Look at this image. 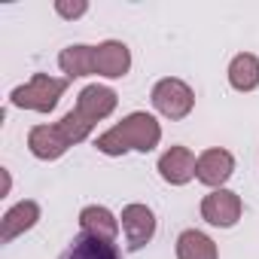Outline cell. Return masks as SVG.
I'll return each instance as SVG.
<instances>
[{
  "instance_id": "ac0fdd59",
  "label": "cell",
  "mask_w": 259,
  "mask_h": 259,
  "mask_svg": "<svg viewBox=\"0 0 259 259\" xmlns=\"http://www.w3.org/2000/svg\"><path fill=\"white\" fill-rule=\"evenodd\" d=\"M85 10H89L85 0H76V4H64V0H58V4H55V13L64 16V19H79Z\"/></svg>"
},
{
  "instance_id": "5bb4252c",
  "label": "cell",
  "mask_w": 259,
  "mask_h": 259,
  "mask_svg": "<svg viewBox=\"0 0 259 259\" xmlns=\"http://www.w3.org/2000/svg\"><path fill=\"white\" fill-rule=\"evenodd\" d=\"M58 64H61V70L67 73V79L98 73L95 46H67V49H61V55H58Z\"/></svg>"
},
{
  "instance_id": "e0dca14e",
  "label": "cell",
  "mask_w": 259,
  "mask_h": 259,
  "mask_svg": "<svg viewBox=\"0 0 259 259\" xmlns=\"http://www.w3.org/2000/svg\"><path fill=\"white\" fill-rule=\"evenodd\" d=\"M58 128L64 132V138H67V141H70V147H73V144H82V141L92 135V128H95V125H92V122H85L76 110H70V113H64V116H61Z\"/></svg>"
},
{
  "instance_id": "9a60e30c",
  "label": "cell",
  "mask_w": 259,
  "mask_h": 259,
  "mask_svg": "<svg viewBox=\"0 0 259 259\" xmlns=\"http://www.w3.org/2000/svg\"><path fill=\"white\" fill-rule=\"evenodd\" d=\"M229 82L238 92H253L259 85V58L250 52H241L229 64Z\"/></svg>"
},
{
  "instance_id": "5b68a950",
  "label": "cell",
  "mask_w": 259,
  "mask_h": 259,
  "mask_svg": "<svg viewBox=\"0 0 259 259\" xmlns=\"http://www.w3.org/2000/svg\"><path fill=\"white\" fill-rule=\"evenodd\" d=\"M122 232L128 241V250H141L156 235V217L147 204H128L122 210Z\"/></svg>"
},
{
  "instance_id": "9c48e42d",
  "label": "cell",
  "mask_w": 259,
  "mask_h": 259,
  "mask_svg": "<svg viewBox=\"0 0 259 259\" xmlns=\"http://www.w3.org/2000/svg\"><path fill=\"white\" fill-rule=\"evenodd\" d=\"M195 165H198V159H195L186 147H171V150L159 159V174H162L165 183L183 186V183H189V180L195 177Z\"/></svg>"
},
{
  "instance_id": "7c38bea8",
  "label": "cell",
  "mask_w": 259,
  "mask_h": 259,
  "mask_svg": "<svg viewBox=\"0 0 259 259\" xmlns=\"http://www.w3.org/2000/svg\"><path fill=\"white\" fill-rule=\"evenodd\" d=\"M58 259H122V256H119V250H116L113 241H101L95 235L79 232Z\"/></svg>"
},
{
  "instance_id": "7a4b0ae2",
  "label": "cell",
  "mask_w": 259,
  "mask_h": 259,
  "mask_svg": "<svg viewBox=\"0 0 259 259\" xmlns=\"http://www.w3.org/2000/svg\"><path fill=\"white\" fill-rule=\"evenodd\" d=\"M67 92V79L49 76V73H34L25 85L13 89L10 101L22 110H37V113H49L55 110V104L61 101V95Z\"/></svg>"
},
{
  "instance_id": "2e32d148",
  "label": "cell",
  "mask_w": 259,
  "mask_h": 259,
  "mask_svg": "<svg viewBox=\"0 0 259 259\" xmlns=\"http://www.w3.org/2000/svg\"><path fill=\"white\" fill-rule=\"evenodd\" d=\"M177 259H217V244L204 232L186 229L177 238Z\"/></svg>"
},
{
  "instance_id": "30bf717a",
  "label": "cell",
  "mask_w": 259,
  "mask_h": 259,
  "mask_svg": "<svg viewBox=\"0 0 259 259\" xmlns=\"http://www.w3.org/2000/svg\"><path fill=\"white\" fill-rule=\"evenodd\" d=\"M40 220V204L37 201H19L16 207H10L0 220V244H10L19 235H25L28 229H34Z\"/></svg>"
},
{
  "instance_id": "ba28073f",
  "label": "cell",
  "mask_w": 259,
  "mask_h": 259,
  "mask_svg": "<svg viewBox=\"0 0 259 259\" xmlns=\"http://www.w3.org/2000/svg\"><path fill=\"white\" fill-rule=\"evenodd\" d=\"M28 147H31V153H34L37 159L52 162V159H61V156L67 153L70 141L64 138V132L58 128V122H55V125H37V128H31Z\"/></svg>"
},
{
  "instance_id": "8fae6325",
  "label": "cell",
  "mask_w": 259,
  "mask_h": 259,
  "mask_svg": "<svg viewBox=\"0 0 259 259\" xmlns=\"http://www.w3.org/2000/svg\"><path fill=\"white\" fill-rule=\"evenodd\" d=\"M95 64H98V73L101 76H125L128 67H132V52H128L125 43L119 40H107L101 46H95Z\"/></svg>"
},
{
  "instance_id": "3957f363",
  "label": "cell",
  "mask_w": 259,
  "mask_h": 259,
  "mask_svg": "<svg viewBox=\"0 0 259 259\" xmlns=\"http://www.w3.org/2000/svg\"><path fill=\"white\" fill-rule=\"evenodd\" d=\"M153 107L162 116H168V119H186L192 113V107H195V95H192V89L183 79L168 76V79L156 82V89H153Z\"/></svg>"
},
{
  "instance_id": "8992f818",
  "label": "cell",
  "mask_w": 259,
  "mask_h": 259,
  "mask_svg": "<svg viewBox=\"0 0 259 259\" xmlns=\"http://www.w3.org/2000/svg\"><path fill=\"white\" fill-rule=\"evenodd\" d=\"M85 122H101L107 119L113 110H116V92L107 89V85H85L76 98V107H73Z\"/></svg>"
},
{
  "instance_id": "52a82bcc",
  "label": "cell",
  "mask_w": 259,
  "mask_h": 259,
  "mask_svg": "<svg viewBox=\"0 0 259 259\" xmlns=\"http://www.w3.org/2000/svg\"><path fill=\"white\" fill-rule=\"evenodd\" d=\"M232 171H235V159H232V153H226V150H204L201 156H198V165H195V177L204 183V186H213V189H223V183L232 177Z\"/></svg>"
},
{
  "instance_id": "6da1fadb",
  "label": "cell",
  "mask_w": 259,
  "mask_h": 259,
  "mask_svg": "<svg viewBox=\"0 0 259 259\" xmlns=\"http://www.w3.org/2000/svg\"><path fill=\"white\" fill-rule=\"evenodd\" d=\"M162 141V128L150 113H132L125 116L119 125H113L110 132H104L95 147L104 156H125L128 150H138V153H150L156 150Z\"/></svg>"
},
{
  "instance_id": "4fadbf2b",
  "label": "cell",
  "mask_w": 259,
  "mask_h": 259,
  "mask_svg": "<svg viewBox=\"0 0 259 259\" xmlns=\"http://www.w3.org/2000/svg\"><path fill=\"white\" fill-rule=\"evenodd\" d=\"M79 226H82L85 235H95V238H101V241H116V235H119V223H116V217H113L107 207H98V204L82 207V213H79Z\"/></svg>"
},
{
  "instance_id": "277c9868",
  "label": "cell",
  "mask_w": 259,
  "mask_h": 259,
  "mask_svg": "<svg viewBox=\"0 0 259 259\" xmlns=\"http://www.w3.org/2000/svg\"><path fill=\"white\" fill-rule=\"evenodd\" d=\"M201 217L210 223V226H220V229H229L241 220V198L238 192H229V189H213L210 195H204L201 201Z\"/></svg>"
}]
</instances>
